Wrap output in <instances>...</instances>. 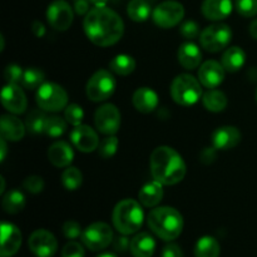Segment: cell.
Wrapping results in <instances>:
<instances>
[{"label":"cell","instance_id":"1","mask_svg":"<svg viewBox=\"0 0 257 257\" xmlns=\"http://www.w3.org/2000/svg\"><path fill=\"white\" fill-rule=\"evenodd\" d=\"M85 35L98 47H109L119 42L124 33L122 18L107 7H95L85 14Z\"/></svg>","mask_w":257,"mask_h":257},{"label":"cell","instance_id":"2","mask_svg":"<svg viewBox=\"0 0 257 257\" xmlns=\"http://www.w3.org/2000/svg\"><path fill=\"white\" fill-rule=\"evenodd\" d=\"M151 173L162 185H177L186 176V163L177 151L161 146L151 155Z\"/></svg>","mask_w":257,"mask_h":257},{"label":"cell","instance_id":"3","mask_svg":"<svg viewBox=\"0 0 257 257\" xmlns=\"http://www.w3.org/2000/svg\"><path fill=\"white\" fill-rule=\"evenodd\" d=\"M147 222L153 233L165 241H173L182 233L183 217L176 208L162 206L153 208Z\"/></svg>","mask_w":257,"mask_h":257},{"label":"cell","instance_id":"4","mask_svg":"<svg viewBox=\"0 0 257 257\" xmlns=\"http://www.w3.org/2000/svg\"><path fill=\"white\" fill-rule=\"evenodd\" d=\"M113 225L122 235L136 233L143 225L145 213L140 203L135 200H123L113 210Z\"/></svg>","mask_w":257,"mask_h":257},{"label":"cell","instance_id":"5","mask_svg":"<svg viewBox=\"0 0 257 257\" xmlns=\"http://www.w3.org/2000/svg\"><path fill=\"white\" fill-rule=\"evenodd\" d=\"M200 80L190 74H180L171 84V95L177 104L190 107L196 104L202 95Z\"/></svg>","mask_w":257,"mask_h":257},{"label":"cell","instance_id":"6","mask_svg":"<svg viewBox=\"0 0 257 257\" xmlns=\"http://www.w3.org/2000/svg\"><path fill=\"white\" fill-rule=\"evenodd\" d=\"M37 103L45 112H59L68 105V94L57 83H43L37 92Z\"/></svg>","mask_w":257,"mask_h":257},{"label":"cell","instance_id":"7","mask_svg":"<svg viewBox=\"0 0 257 257\" xmlns=\"http://www.w3.org/2000/svg\"><path fill=\"white\" fill-rule=\"evenodd\" d=\"M117 83L112 73L105 69L97 70L87 83V97L93 102H103L110 98L114 93Z\"/></svg>","mask_w":257,"mask_h":257},{"label":"cell","instance_id":"8","mask_svg":"<svg viewBox=\"0 0 257 257\" xmlns=\"http://www.w3.org/2000/svg\"><path fill=\"white\" fill-rule=\"evenodd\" d=\"M231 39H232V32L230 27L222 23H216L202 30L200 42L207 52L217 53L225 49L230 44Z\"/></svg>","mask_w":257,"mask_h":257},{"label":"cell","instance_id":"9","mask_svg":"<svg viewBox=\"0 0 257 257\" xmlns=\"http://www.w3.org/2000/svg\"><path fill=\"white\" fill-rule=\"evenodd\" d=\"M113 230L108 223L94 222L88 226L82 233V242L90 251L104 250L112 243Z\"/></svg>","mask_w":257,"mask_h":257},{"label":"cell","instance_id":"10","mask_svg":"<svg viewBox=\"0 0 257 257\" xmlns=\"http://www.w3.org/2000/svg\"><path fill=\"white\" fill-rule=\"evenodd\" d=\"M185 17V8L181 3L175 0H167L157 5L152 13V19L160 28L168 29L180 24Z\"/></svg>","mask_w":257,"mask_h":257},{"label":"cell","instance_id":"11","mask_svg":"<svg viewBox=\"0 0 257 257\" xmlns=\"http://www.w3.org/2000/svg\"><path fill=\"white\" fill-rule=\"evenodd\" d=\"M74 19V13L69 3L65 0H54L48 7L47 20L50 27L54 28L58 32H65L72 25Z\"/></svg>","mask_w":257,"mask_h":257},{"label":"cell","instance_id":"12","mask_svg":"<svg viewBox=\"0 0 257 257\" xmlns=\"http://www.w3.org/2000/svg\"><path fill=\"white\" fill-rule=\"evenodd\" d=\"M94 123L100 133L114 136L120 127V113L114 104H103L97 109Z\"/></svg>","mask_w":257,"mask_h":257},{"label":"cell","instance_id":"13","mask_svg":"<svg viewBox=\"0 0 257 257\" xmlns=\"http://www.w3.org/2000/svg\"><path fill=\"white\" fill-rule=\"evenodd\" d=\"M28 246L37 257H53L58 250V241L49 231L37 230L30 235Z\"/></svg>","mask_w":257,"mask_h":257},{"label":"cell","instance_id":"14","mask_svg":"<svg viewBox=\"0 0 257 257\" xmlns=\"http://www.w3.org/2000/svg\"><path fill=\"white\" fill-rule=\"evenodd\" d=\"M70 140H72L75 148H78L80 152L89 153L99 147L98 135L93 128L88 127L85 124L77 125L70 133Z\"/></svg>","mask_w":257,"mask_h":257},{"label":"cell","instance_id":"15","mask_svg":"<svg viewBox=\"0 0 257 257\" xmlns=\"http://www.w3.org/2000/svg\"><path fill=\"white\" fill-rule=\"evenodd\" d=\"M225 68L216 60H207L198 69V80L203 87L215 89L225 79Z\"/></svg>","mask_w":257,"mask_h":257},{"label":"cell","instance_id":"16","mask_svg":"<svg viewBox=\"0 0 257 257\" xmlns=\"http://www.w3.org/2000/svg\"><path fill=\"white\" fill-rule=\"evenodd\" d=\"M2 103L5 109L14 114L24 113L28 105L27 97L22 88L18 87V84H8L3 88Z\"/></svg>","mask_w":257,"mask_h":257},{"label":"cell","instance_id":"17","mask_svg":"<svg viewBox=\"0 0 257 257\" xmlns=\"http://www.w3.org/2000/svg\"><path fill=\"white\" fill-rule=\"evenodd\" d=\"M22 246V232L15 225L9 222L2 223V247L0 257H12Z\"/></svg>","mask_w":257,"mask_h":257},{"label":"cell","instance_id":"18","mask_svg":"<svg viewBox=\"0 0 257 257\" xmlns=\"http://www.w3.org/2000/svg\"><path fill=\"white\" fill-rule=\"evenodd\" d=\"M241 133L233 125H223L217 128L212 135V145L216 150H231L240 143Z\"/></svg>","mask_w":257,"mask_h":257},{"label":"cell","instance_id":"19","mask_svg":"<svg viewBox=\"0 0 257 257\" xmlns=\"http://www.w3.org/2000/svg\"><path fill=\"white\" fill-rule=\"evenodd\" d=\"M201 9L206 19L220 22L231 14L232 2L231 0H203Z\"/></svg>","mask_w":257,"mask_h":257},{"label":"cell","instance_id":"20","mask_svg":"<svg viewBox=\"0 0 257 257\" xmlns=\"http://www.w3.org/2000/svg\"><path fill=\"white\" fill-rule=\"evenodd\" d=\"M48 158L55 167H69L74 158V152L67 142L60 141V142H55L54 145L50 146L49 151H48Z\"/></svg>","mask_w":257,"mask_h":257},{"label":"cell","instance_id":"21","mask_svg":"<svg viewBox=\"0 0 257 257\" xmlns=\"http://www.w3.org/2000/svg\"><path fill=\"white\" fill-rule=\"evenodd\" d=\"M132 102L138 112L147 114V113L153 112L157 108L158 95L151 88L142 87L136 90L135 94H133Z\"/></svg>","mask_w":257,"mask_h":257},{"label":"cell","instance_id":"22","mask_svg":"<svg viewBox=\"0 0 257 257\" xmlns=\"http://www.w3.org/2000/svg\"><path fill=\"white\" fill-rule=\"evenodd\" d=\"M131 253L133 257H152L156 251V241L148 232L137 233L131 240Z\"/></svg>","mask_w":257,"mask_h":257},{"label":"cell","instance_id":"23","mask_svg":"<svg viewBox=\"0 0 257 257\" xmlns=\"http://www.w3.org/2000/svg\"><path fill=\"white\" fill-rule=\"evenodd\" d=\"M25 128L22 120L14 115L5 114L2 117L0 123V131H2V137L7 141L17 142L20 141L25 135Z\"/></svg>","mask_w":257,"mask_h":257},{"label":"cell","instance_id":"24","mask_svg":"<svg viewBox=\"0 0 257 257\" xmlns=\"http://www.w3.org/2000/svg\"><path fill=\"white\" fill-rule=\"evenodd\" d=\"M177 58L180 64L182 65L185 69L192 70L197 68L201 64L202 60V53H201L200 48L193 43H183L180 47L177 53Z\"/></svg>","mask_w":257,"mask_h":257},{"label":"cell","instance_id":"25","mask_svg":"<svg viewBox=\"0 0 257 257\" xmlns=\"http://www.w3.org/2000/svg\"><path fill=\"white\" fill-rule=\"evenodd\" d=\"M162 183L158 182V181H152V182H148L141 188L140 195V202L142 203L145 207H156L158 203L162 201L163 197V188Z\"/></svg>","mask_w":257,"mask_h":257},{"label":"cell","instance_id":"26","mask_svg":"<svg viewBox=\"0 0 257 257\" xmlns=\"http://www.w3.org/2000/svg\"><path fill=\"white\" fill-rule=\"evenodd\" d=\"M246 62V54L240 47H231L223 53L222 62L221 64L223 65L226 72L235 73L238 72L243 67Z\"/></svg>","mask_w":257,"mask_h":257},{"label":"cell","instance_id":"27","mask_svg":"<svg viewBox=\"0 0 257 257\" xmlns=\"http://www.w3.org/2000/svg\"><path fill=\"white\" fill-rule=\"evenodd\" d=\"M221 247L212 236H203L195 246V257H220Z\"/></svg>","mask_w":257,"mask_h":257},{"label":"cell","instance_id":"28","mask_svg":"<svg viewBox=\"0 0 257 257\" xmlns=\"http://www.w3.org/2000/svg\"><path fill=\"white\" fill-rule=\"evenodd\" d=\"M203 105L207 110L213 113L222 112L227 107V97L223 92L218 89H210L203 94Z\"/></svg>","mask_w":257,"mask_h":257},{"label":"cell","instance_id":"29","mask_svg":"<svg viewBox=\"0 0 257 257\" xmlns=\"http://www.w3.org/2000/svg\"><path fill=\"white\" fill-rule=\"evenodd\" d=\"M2 205L7 213H10V215L19 213L25 207V196L20 191L12 190L5 193L4 197H3Z\"/></svg>","mask_w":257,"mask_h":257},{"label":"cell","instance_id":"30","mask_svg":"<svg viewBox=\"0 0 257 257\" xmlns=\"http://www.w3.org/2000/svg\"><path fill=\"white\" fill-rule=\"evenodd\" d=\"M109 68L118 75H130L136 69V60L131 55L118 54L109 62Z\"/></svg>","mask_w":257,"mask_h":257},{"label":"cell","instance_id":"31","mask_svg":"<svg viewBox=\"0 0 257 257\" xmlns=\"http://www.w3.org/2000/svg\"><path fill=\"white\" fill-rule=\"evenodd\" d=\"M127 13L133 22H146L151 15V5L147 0H131L128 3Z\"/></svg>","mask_w":257,"mask_h":257},{"label":"cell","instance_id":"32","mask_svg":"<svg viewBox=\"0 0 257 257\" xmlns=\"http://www.w3.org/2000/svg\"><path fill=\"white\" fill-rule=\"evenodd\" d=\"M47 115L43 109H34L28 114L25 120V127L33 135H40L44 133L45 123H47Z\"/></svg>","mask_w":257,"mask_h":257},{"label":"cell","instance_id":"33","mask_svg":"<svg viewBox=\"0 0 257 257\" xmlns=\"http://www.w3.org/2000/svg\"><path fill=\"white\" fill-rule=\"evenodd\" d=\"M44 78L45 75L43 70L38 69L35 67L28 68L24 72V75H23L22 84L27 89H37V88H39L44 83Z\"/></svg>","mask_w":257,"mask_h":257},{"label":"cell","instance_id":"34","mask_svg":"<svg viewBox=\"0 0 257 257\" xmlns=\"http://www.w3.org/2000/svg\"><path fill=\"white\" fill-rule=\"evenodd\" d=\"M83 175L78 168L68 167L62 175V183L68 191H75L82 186Z\"/></svg>","mask_w":257,"mask_h":257},{"label":"cell","instance_id":"35","mask_svg":"<svg viewBox=\"0 0 257 257\" xmlns=\"http://www.w3.org/2000/svg\"><path fill=\"white\" fill-rule=\"evenodd\" d=\"M67 120L58 117V115L48 117L47 123H45L44 133L52 138L60 137V136L64 135V132L67 131Z\"/></svg>","mask_w":257,"mask_h":257},{"label":"cell","instance_id":"36","mask_svg":"<svg viewBox=\"0 0 257 257\" xmlns=\"http://www.w3.org/2000/svg\"><path fill=\"white\" fill-rule=\"evenodd\" d=\"M117 148H118L117 137H115V136H108L107 138H104V140L100 142L98 150H99L100 157L104 158V160H109V158H112L113 156L115 155Z\"/></svg>","mask_w":257,"mask_h":257},{"label":"cell","instance_id":"37","mask_svg":"<svg viewBox=\"0 0 257 257\" xmlns=\"http://www.w3.org/2000/svg\"><path fill=\"white\" fill-rule=\"evenodd\" d=\"M64 118L69 124L77 127V125L82 124V120L84 118V112H83L80 105L72 103V104L67 105V108H65Z\"/></svg>","mask_w":257,"mask_h":257},{"label":"cell","instance_id":"38","mask_svg":"<svg viewBox=\"0 0 257 257\" xmlns=\"http://www.w3.org/2000/svg\"><path fill=\"white\" fill-rule=\"evenodd\" d=\"M236 9L240 15L252 18L257 15V0H236Z\"/></svg>","mask_w":257,"mask_h":257},{"label":"cell","instance_id":"39","mask_svg":"<svg viewBox=\"0 0 257 257\" xmlns=\"http://www.w3.org/2000/svg\"><path fill=\"white\" fill-rule=\"evenodd\" d=\"M23 75H24V72L22 67L17 64H9L4 70V77L8 84H18L23 80Z\"/></svg>","mask_w":257,"mask_h":257},{"label":"cell","instance_id":"40","mask_svg":"<svg viewBox=\"0 0 257 257\" xmlns=\"http://www.w3.org/2000/svg\"><path fill=\"white\" fill-rule=\"evenodd\" d=\"M25 190L30 193H39L44 188V181L39 176H29L23 182Z\"/></svg>","mask_w":257,"mask_h":257},{"label":"cell","instance_id":"41","mask_svg":"<svg viewBox=\"0 0 257 257\" xmlns=\"http://www.w3.org/2000/svg\"><path fill=\"white\" fill-rule=\"evenodd\" d=\"M85 251L83 245L75 241H70L63 247L62 257H84Z\"/></svg>","mask_w":257,"mask_h":257},{"label":"cell","instance_id":"42","mask_svg":"<svg viewBox=\"0 0 257 257\" xmlns=\"http://www.w3.org/2000/svg\"><path fill=\"white\" fill-rule=\"evenodd\" d=\"M62 230L65 237L69 238V240H75V238L78 237H82V227H80L79 223L75 222V221H67V222L63 225Z\"/></svg>","mask_w":257,"mask_h":257},{"label":"cell","instance_id":"43","mask_svg":"<svg viewBox=\"0 0 257 257\" xmlns=\"http://www.w3.org/2000/svg\"><path fill=\"white\" fill-rule=\"evenodd\" d=\"M180 33L186 38V39H195L196 37L200 33V29H198L197 23L193 22V20H188V22H185L180 28Z\"/></svg>","mask_w":257,"mask_h":257},{"label":"cell","instance_id":"44","mask_svg":"<svg viewBox=\"0 0 257 257\" xmlns=\"http://www.w3.org/2000/svg\"><path fill=\"white\" fill-rule=\"evenodd\" d=\"M161 257H183V253L177 243H167L162 248Z\"/></svg>","mask_w":257,"mask_h":257},{"label":"cell","instance_id":"45","mask_svg":"<svg viewBox=\"0 0 257 257\" xmlns=\"http://www.w3.org/2000/svg\"><path fill=\"white\" fill-rule=\"evenodd\" d=\"M89 2L90 0H74L75 13L79 15L88 14V12H89Z\"/></svg>","mask_w":257,"mask_h":257},{"label":"cell","instance_id":"46","mask_svg":"<svg viewBox=\"0 0 257 257\" xmlns=\"http://www.w3.org/2000/svg\"><path fill=\"white\" fill-rule=\"evenodd\" d=\"M130 246H131V241L128 240L125 235H123L122 237H118L117 240L114 241V248L117 251H119V252H125L127 248H130Z\"/></svg>","mask_w":257,"mask_h":257},{"label":"cell","instance_id":"47","mask_svg":"<svg viewBox=\"0 0 257 257\" xmlns=\"http://www.w3.org/2000/svg\"><path fill=\"white\" fill-rule=\"evenodd\" d=\"M32 30H33V33L35 34V37H38V38H42L43 35L45 34L44 25H43L40 22H38V20H37V22L33 23Z\"/></svg>","mask_w":257,"mask_h":257},{"label":"cell","instance_id":"48","mask_svg":"<svg viewBox=\"0 0 257 257\" xmlns=\"http://www.w3.org/2000/svg\"><path fill=\"white\" fill-rule=\"evenodd\" d=\"M0 150H2V155H0V161H4L5 160V156H7V140H4V138L2 137V140H0Z\"/></svg>","mask_w":257,"mask_h":257},{"label":"cell","instance_id":"49","mask_svg":"<svg viewBox=\"0 0 257 257\" xmlns=\"http://www.w3.org/2000/svg\"><path fill=\"white\" fill-rule=\"evenodd\" d=\"M250 34L253 39L257 40V19L253 20L250 25Z\"/></svg>","mask_w":257,"mask_h":257},{"label":"cell","instance_id":"50","mask_svg":"<svg viewBox=\"0 0 257 257\" xmlns=\"http://www.w3.org/2000/svg\"><path fill=\"white\" fill-rule=\"evenodd\" d=\"M206 153H207V151H203V152H202V156H201V157H202V161L203 160H205V156H206ZM216 157V155H215V151H213V150H210V148H208V156H207V158H211V160H212L213 161V158H215Z\"/></svg>","mask_w":257,"mask_h":257},{"label":"cell","instance_id":"51","mask_svg":"<svg viewBox=\"0 0 257 257\" xmlns=\"http://www.w3.org/2000/svg\"><path fill=\"white\" fill-rule=\"evenodd\" d=\"M90 3H93L95 7H105V4L108 3V0H90Z\"/></svg>","mask_w":257,"mask_h":257},{"label":"cell","instance_id":"52","mask_svg":"<svg viewBox=\"0 0 257 257\" xmlns=\"http://www.w3.org/2000/svg\"><path fill=\"white\" fill-rule=\"evenodd\" d=\"M97 257H118L115 253H112V252H103L100 253V255H98Z\"/></svg>","mask_w":257,"mask_h":257},{"label":"cell","instance_id":"53","mask_svg":"<svg viewBox=\"0 0 257 257\" xmlns=\"http://www.w3.org/2000/svg\"><path fill=\"white\" fill-rule=\"evenodd\" d=\"M0 181H2V188H0V193L4 192L5 190V181H4V177H0Z\"/></svg>","mask_w":257,"mask_h":257},{"label":"cell","instance_id":"54","mask_svg":"<svg viewBox=\"0 0 257 257\" xmlns=\"http://www.w3.org/2000/svg\"><path fill=\"white\" fill-rule=\"evenodd\" d=\"M256 102H257V89H256Z\"/></svg>","mask_w":257,"mask_h":257}]
</instances>
